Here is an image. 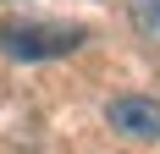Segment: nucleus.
<instances>
[{
	"mask_svg": "<svg viewBox=\"0 0 160 154\" xmlns=\"http://www.w3.org/2000/svg\"><path fill=\"white\" fill-rule=\"evenodd\" d=\"M83 39H88L83 28H0V50H11L17 61H50L78 50Z\"/></svg>",
	"mask_w": 160,
	"mask_h": 154,
	"instance_id": "1",
	"label": "nucleus"
},
{
	"mask_svg": "<svg viewBox=\"0 0 160 154\" xmlns=\"http://www.w3.org/2000/svg\"><path fill=\"white\" fill-rule=\"evenodd\" d=\"M105 121L132 143H160V99H149V94H116L105 105Z\"/></svg>",
	"mask_w": 160,
	"mask_h": 154,
	"instance_id": "2",
	"label": "nucleus"
},
{
	"mask_svg": "<svg viewBox=\"0 0 160 154\" xmlns=\"http://www.w3.org/2000/svg\"><path fill=\"white\" fill-rule=\"evenodd\" d=\"M127 17H132V28H138V39L160 44V0H127Z\"/></svg>",
	"mask_w": 160,
	"mask_h": 154,
	"instance_id": "3",
	"label": "nucleus"
}]
</instances>
